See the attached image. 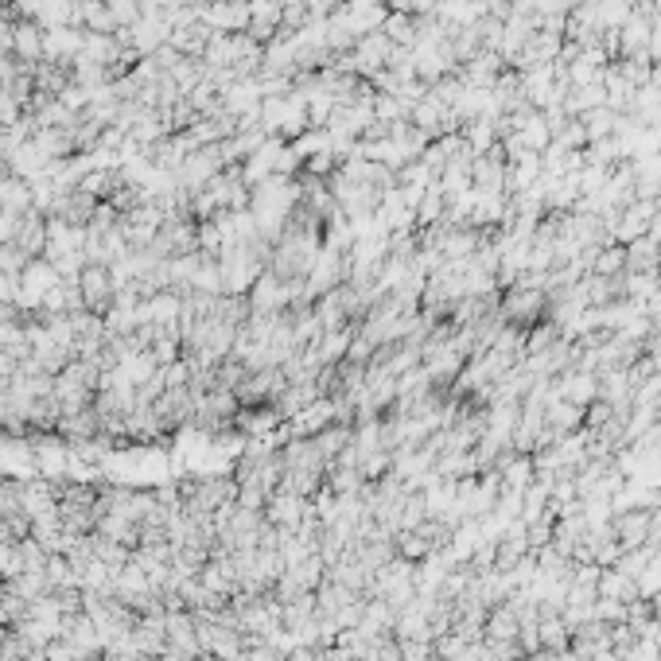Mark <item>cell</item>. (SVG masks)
<instances>
[{"instance_id": "cell-1", "label": "cell", "mask_w": 661, "mask_h": 661, "mask_svg": "<svg viewBox=\"0 0 661 661\" xmlns=\"http://www.w3.org/2000/svg\"><path fill=\"white\" fill-rule=\"evenodd\" d=\"M386 4L381 0H343L339 4V12L330 16L339 28L347 31L350 39H362V36H374V31H381V24H386Z\"/></svg>"}, {"instance_id": "cell-2", "label": "cell", "mask_w": 661, "mask_h": 661, "mask_svg": "<svg viewBox=\"0 0 661 661\" xmlns=\"http://www.w3.org/2000/svg\"><path fill=\"white\" fill-rule=\"evenodd\" d=\"M202 16H207V28L238 36V31H249V0H210Z\"/></svg>"}, {"instance_id": "cell-3", "label": "cell", "mask_w": 661, "mask_h": 661, "mask_svg": "<svg viewBox=\"0 0 661 661\" xmlns=\"http://www.w3.org/2000/svg\"><path fill=\"white\" fill-rule=\"evenodd\" d=\"M78 288H82V300L90 307H102L105 300H113V273L102 269V265H90V269H82Z\"/></svg>"}, {"instance_id": "cell-4", "label": "cell", "mask_w": 661, "mask_h": 661, "mask_svg": "<svg viewBox=\"0 0 661 661\" xmlns=\"http://www.w3.org/2000/svg\"><path fill=\"white\" fill-rule=\"evenodd\" d=\"M12 51L20 55V62L44 59V28H39L36 20H20L12 28Z\"/></svg>"}, {"instance_id": "cell-5", "label": "cell", "mask_w": 661, "mask_h": 661, "mask_svg": "<svg viewBox=\"0 0 661 661\" xmlns=\"http://www.w3.org/2000/svg\"><path fill=\"white\" fill-rule=\"evenodd\" d=\"M545 424H549L552 432L568 436V432H575V428H583V409L560 397V401H552L549 409H545Z\"/></svg>"}, {"instance_id": "cell-6", "label": "cell", "mask_w": 661, "mask_h": 661, "mask_svg": "<svg viewBox=\"0 0 661 661\" xmlns=\"http://www.w3.org/2000/svg\"><path fill=\"white\" fill-rule=\"evenodd\" d=\"M654 20V16H649ZM646 55L654 59V62H661V20H654V28H649V47H646Z\"/></svg>"}, {"instance_id": "cell-7", "label": "cell", "mask_w": 661, "mask_h": 661, "mask_svg": "<svg viewBox=\"0 0 661 661\" xmlns=\"http://www.w3.org/2000/svg\"><path fill=\"white\" fill-rule=\"evenodd\" d=\"M284 4H288V8H307V12H312L315 0H284Z\"/></svg>"}]
</instances>
